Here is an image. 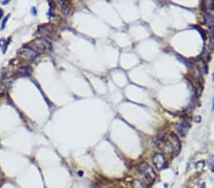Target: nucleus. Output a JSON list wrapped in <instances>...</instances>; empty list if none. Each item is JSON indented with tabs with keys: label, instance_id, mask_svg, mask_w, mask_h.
Wrapping results in <instances>:
<instances>
[{
	"label": "nucleus",
	"instance_id": "f257e3e1",
	"mask_svg": "<svg viewBox=\"0 0 214 188\" xmlns=\"http://www.w3.org/2000/svg\"><path fill=\"white\" fill-rule=\"evenodd\" d=\"M167 140L162 144V148L164 151L172 153V154H177L181 149V142L179 141L178 137L175 134H170Z\"/></svg>",
	"mask_w": 214,
	"mask_h": 188
},
{
	"label": "nucleus",
	"instance_id": "f03ea898",
	"mask_svg": "<svg viewBox=\"0 0 214 188\" xmlns=\"http://www.w3.org/2000/svg\"><path fill=\"white\" fill-rule=\"evenodd\" d=\"M139 171L146 182H153L156 179V173L148 162H142L139 166Z\"/></svg>",
	"mask_w": 214,
	"mask_h": 188
},
{
	"label": "nucleus",
	"instance_id": "6e6552de",
	"mask_svg": "<svg viewBox=\"0 0 214 188\" xmlns=\"http://www.w3.org/2000/svg\"><path fill=\"white\" fill-rule=\"evenodd\" d=\"M57 5L59 7V9H60V10H62L63 12H65V13H68L69 12V3L68 2L58 1L57 2Z\"/></svg>",
	"mask_w": 214,
	"mask_h": 188
},
{
	"label": "nucleus",
	"instance_id": "f8f14e48",
	"mask_svg": "<svg viewBox=\"0 0 214 188\" xmlns=\"http://www.w3.org/2000/svg\"><path fill=\"white\" fill-rule=\"evenodd\" d=\"M196 28V29H197L199 31H200V33H201V35H202V37H203V40H206V34H205V32H204V30H203L202 29H201V28H200V27H195Z\"/></svg>",
	"mask_w": 214,
	"mask_h": 188
},
{
	"label": "nucleus",
	"instance_id": "7ed1b4c3",
	"mask_svg": "<svg viewBox=\"0 0 214 188\" xmlns=\"http://www.w3.org/2000/svg\"><path fill=\"white\" fill-rule=\"evenodd\" d=\"M152 162L155 167L159 170H163L167 167V162L163 153H155L152 157Z\"/></svg>",
	"mask_w": 214,
	"mask_h": 188
},
{
	"label": "nucleus",
	"instance_id": "dca6fc26",
	"mask_svg": "<svg viewBox=\"0 0 214 188\" xmlns=\"http://www.w3.org/2000/svg\"><path fill=\"white\" fill-rule=\"evenodd\" d=\"M211 110L212 111L214 110V97H213V102H212V109H211Z\"/></svg>",
	"mask_w": 214,
	"mask_h": 188
},
{
	"label": "nucleus",
	"instance_id": "a211bd4d",
	"mask_svg": "<svg viewBox=\"0 0 214 188\" xmlns=\"http://www.w3.org/2000/svg\"><path fill=\"white\" fill-rule=\"evenodd\" d=\"M213 80H214V79H213Z\"/></svg>",
	"mask_w": 214,
	"mask_h": 188
},
{
	"label": "nucleus",
	"instance_id": "2eb2a0df",
	"mask_svg": "<svg viewBox=\"0 0 214 188\" xmlns=\"http://www.w3.org/2000/svg\"><path fill=\"white\" fill-rule=\"evenodd\" d=\"M9 3H10V1H4V2H2V4L6 5V4H9Z\"/></svg>",
	"mask_w": 214,
	"mask_h": 188
},
{
	"label": "nucleus",
	"instance_id": "f3484780",
	"mask_svg": "<svg viewBox=\"0 0 214 188\" xmlns=\"http://www.w3.org/2000/svg\"><path fill=\"white\" fill-rule=\"evenodd\" d=\"M78 174H79V175H80V177H82V175H83V173H82L81 171H80V172H78Z\"/></svg>",
	"mask_w": 214,
	"mask_h": 188
},
{
	"label": "nucleus",
	"instance_id": "ddd939ff",
	"mask_svg": "<svg viewBox=\"0 0 214 188\" xmlns=\"http://www.w3.org/2000/svg\"><path fill=\"white\" fill-rule=\"evenodd\" d=\"M31 15L35 16L36 15V9L34 8V7H33V8L31 9Z\"/></svg>",
	"mask_w": 214,
	"mask_h": 188
},
{
	"label": "nucleus",
	"instance_id": "9d476101",
	"mask_svg": "<svg viewBox=\"0 0 214 188\" xmlns=\"http://www.w3.org/2000/svg\"><path fill=\"white\" fill-rule=\"evenodd\" d=\"M10 15H9L8 16H6L5 18L3 19V21H2V25H1V30H4V29H5L6 24H7V22H8V20H9V18H10Z\"/></svg>",
	"mask_w": 214,
	"mask_h": 188
},
{
	"label": "nucleus",
	"instance_id": "9b49d317",
	"mask_svg": "<svg viewBox=\"0 0 214 188\" xmlns=\"http://www.w3.org/2000/svg\"><path fill=\"white\" fill-rule=\"evenodd\" d=\"M7 86H8V85L5 83H1L0 84V93H3L5 91V90L7 89Z\"/></svg>",
	"mask_w": 214,
	"mask_h": 188
},
{
	"label": "nucleus",
	"instance_id": "20e7f679",
	"mask_svg": "<svg viewBox=\"0 0 214 188\" xmlns=\"http://www.w3.org/2000/svg\"><path fill=\"white\" fill-rule=\"evenodd\" d=\"M31 44L34 45V46H35L38 50H42V51L51 50V44L46 39V38H43V37L36 38V39L34 40Z\"/></svg>",
	"mask_w": 214,
	"mask_h": 188
},
{
	"label": "nucleus",
	"instance_id": "1a4fd4ad",
	"mask_svg": "<svg viewBox=\"0 0 214 188\" xmlns=\"http://www.w3.org/2000/svg\"><path fill=\"white\" fill-rule=\"evenodd\" d=\"M20 70L22 71V74H24V75H30L31 73V68L24 67L22 68H20Z\"/></svg>",
	"mask_w": 214,
	"mask_h": 188
},
{
	"label": "nucleus",
	"instance_id": "4468645a",
	"mask_svg": "<svg viewBox=\"0 0 214 188\" xmlns=\"http://www.w3.org/2000/svg\"><path fill=\"white\" fill-rule=\"evenodd\" d=\"M2 15H3V10H2L1 9H0V18H1V17H2Z\"/></svg>",
	"mask_w": 214,
	"mask_h": 188
},
{
	"label": "nucleus",
	"instance_id": "423d86ee",
	"mask_svg": "<svg viewBox=\"0 0 214 188\" xmlns=\"http://www.w3.org/2000/svg\"><path fill=\"white\" fill-rule=\"evenodd\" d=\"M175 128H176V130L179 133V135H180L181 137L185 138L188 132L189 124L187 123V122H181V123H179L175 125Z\"/></svg>",
	"mask_w": 214,
	"mask_h": 188
},
{
	"label": "nucleus",
	"instance_id": "0eeeda50",
	"mask_svg": "<svg viewBox=\"0 0 214 188\" xmlns=\"http://www.w3.org/2000/svg\"><path fill=\"white\" fill-rule=\"evenodd\" d=\"M204 20L206 26L208 29H214V15H209V13H205L204 15Z\"/></svg>",
	"mask_w": 214,
	"mask_h": 188
},
{
	"label": "nucleus",
	"instance_id": "39448f33",
	"mask_svg": "<svg viewBox=\"0 0 214 188\" xmlns=\"http://www.w3.org/2000/svg\"><path fill=\"white\" fill-rule=\"evenodd\" d=\"M19 54H21L22 56L27 58L29 61H33L34 59L37 57L38 53L31 48H28V47H23L21 50H19Z\"/></svg>",
	"mask_w": 214,
	"mask_h": 188
}]
</instances>
